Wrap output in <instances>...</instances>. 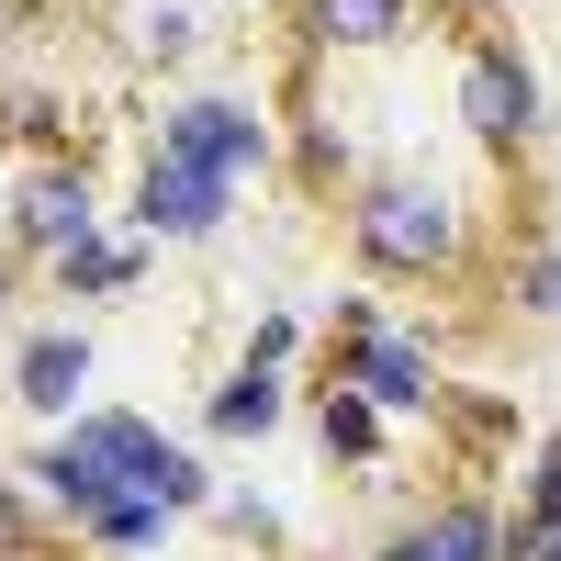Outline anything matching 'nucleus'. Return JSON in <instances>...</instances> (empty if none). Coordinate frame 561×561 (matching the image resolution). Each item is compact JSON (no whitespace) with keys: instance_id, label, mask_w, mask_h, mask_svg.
Wrapping results in <instances>:
<instances>
[{"instance_id":"obj_24","label":"nucleus","mask_w":561,"mask_h":561,"mask_svg":"<svg viewBox=\"0 0 561 561\" xmlns=\"http://www.w3.org/2000/svg\"><path fill=\"white\" fill-rule=\"evenodd\" d=\"M415 12H483V0H415Z\"/></svg>"},{"instance_id":"obj_2","label":"nucleus","mask_w":561,"mask_h":561,"mask_svg":"<svg viewBox=\"0 0 561 561\" xmlns=\"http://www.w3.org/2000/svg\"><path fill=\"white\" fill-rule=\"evenodd\" d=\"M325 348H337V382H348L370 415H382V427H404V415H438V393H449L438 348L415 337V325L370 314L359 293H337V314H325Z\"/></svg>"},{"instance_id":"obj_8","label":"nucleus","mask_w":561,"mask_h":561,"mask_svg":"<svg viewBox=\"0 0 561 561\" xmlns=\"http://www.w3.org/2000/svg\"><path fill=\"white\" fill-rule=\"evenodd\" d=\"M12 483L45 505V528H68V539L102 517V505H124V483L102 472V460H90V438H79V427H45V438H34V460H23Z\"/></svg>"},{"instance_id":"obj_16","label":"nucleus","mask_w":561,"mask_h":561,"mask_svg":"<svg viewBox=\"0 0 561 561\" xmlns=\"http://www.w3.org/2000/svg\"><path fill=\"white\" fill-rule=\"evenodd\" d=\"M505 304L528 325H561V237H517L505 248Z\"/></svg>"},{"instance_id":"obj_3","label":"nucleus","mask_w":561,"mask_h":561,"mask_svg":"<svg viewBox=\"0 0 561 561\" xmlns=\"http://www.w3.org/2000/svg\"><path fill=\"white\" fill-rule=\"evenodd\" d=\"M449 113L483 158H528L550 135V79H539V57L517 34H472L460 45V79H449Z\"/></svg>"},{"instance_id":"obj_4","label":"nucleus","mask_w":561,"mask_h":561,"mask_svg":"<svg viewBox=\"0 0 561 561\" xmlns=\"http://www.w3.org/2000/svg\"><path fill=\"white\" fill-rule=\"evenodd\" d=\"M68 427L90 438V460H102V472H113L124 494L169 505V517H203V505H214V483H225V472H214V460H203L192 438H169L158 415H135V404H79Z\"/></svg>"},{"instance_id":"obj_9","label":"nucleus","mask_w":561,"mask_h":561,"mask_svg":"<svg viewBox=\"0 0 561 561\" xmlns=\"http://www.w3.org/2000/svg\"><path fill=\"white\" fill-rule=\"evenodd\" d=\"M90 370H102V359H90V337L57 314V325H34V337L12 348V404L34 415V427H68V415L90 404Z\"/></svg>"},{"instance_id":"obj_23","label":"nucleus","mask_w":561,"mask_h":561,"mask_svg":"<svg viewBox=\"0 0 561 561\" xmlns=\"http://www.w3.org/2000/svg\"><path fill=\"white\" fill-rule=\"evenodd\" d=\"M12 304H23V259L0 248V314H12Z\"/></svg>"},{"instance_id":"obj_13","label":"nucleus","mask_w":561,"mask_h":561,"mask_svg":"<svg viewBox=\"0 0 561 561\" xmlns=\"http://www.w3.org/2000/svg\"><path fill=\"white\" fill-rule=\"evenodd\" d=\"M280 415H293V370H270V359H237V370L203 393V427H214V438H270Z\"/></svg>"},{"instance_id":"obj_21","label":"nucleus","mask_w":561,"mask_h":561,"mask_svg":"<svg viewBox=\"0 0 561 561\" xmlns=\"http://www.w3.org/2000/svg\"><path fill=\"white\" fill-rule=\"evenodd\" d=\"M248 359H270V370H293V359H304V314H293V304H270V314L248 325Z\"/></svg>"},{"instance_id":"obj_18","label":"nucleus","mask_w":561,"mask_h":561,"mask_svg":"<svg viewBox=\"0 0 561 561\" xmlns=\"http://www.w3.org/2000/svg\"><path fill=\"white\" fill-rule=\"evenodd\" d=\"M203 517L237 539V550H280V539H293V528H280V505H270L259 483H214V505H203Z\"/></svg>"},{"instance_id":"obj_11","label":"nucleus","mask_w":561,"mask_h":561,"mask_svg":"<svg viewBox=\"0 0 561 561\" xmlns=\"http://www.w3.org/2000/svg\"><path fill=\"white\" fill-rule=\"evenodd\" d=\"M304 57H393L415 34V0H293Z\"/></svg>"},{"instance_id":"obj_1","label":"nucleus","mask_w":561,"mask_h":561,"mask_svg":"<svg viewBox=\"0 0 561 561\" xmlns=\"http://www.w3.org/2000/svg\"><path fill=\"white\" fill-rule=\"evenodd\" d=\"M348 259L370 280H460L472 270V192L438 169H359L348 180Z\"/></svg>"},{"instance_id":"obj_22","label":"nucleus","mask_w":561,"mask_h":561,"mask_svg":"<svg viewBox=\"0 0 561 561\" xmlns=\"http://www.w3.org/2000/svg\"><path fill=\"white\" fill-rule=\"evenodd\" d=\"M517 505L561 517V438H539V449H528V472H517Z\"/></svg>"},{"instance_id":"obj_12","label":"nucleus","mask_w":561,"mask_h":561,"mask_svg":"<svg viewBox=\"0 0 561 561\" xmlns=\"http://www.w3.org/2000/svg\"><path fill=\"white\" fill-rule=\"evenodd\" d=\"M147 259H158L147 237H124V225H90L79 248H57V259H45V280H57L68 304H124L135 280H147Z\"/></svg>"},{"instance_id":"obj_25","label":"nucleus","mask_w":561,"mask_h":561,"mask_svg":"<svg viewBox=\"0 0 561 561\" xmlns=\"http://www.w3.org/2000/svg\"><path fill=\"white\" fill-rule=\"evenodd\" d=\"M12 23H23V0H0V45H12Z\"/></svg>"},{"instance_id":"obj_6","label":"nucleus","mask_w":561,"mask_h":561,"mask_svg":"<svg viewBox=\"0 0 561 561\" xmlns=\"http://www.w3.org/2000/svg\"><path fill=\"white\" fill-rule=\"evenodd\" d=\"M90 225H113V214H102V169H90L79 147L12 169V192H0V248H12L23 270H45L57 248H79Z\"/></svg>"},{"instance_id":"obj_20","label":"nucleus","mask_w":561,"mask_h":561,"mask_svg":"<svg viewBox=\"0 0 561 561\" xmlns=\"http://www.w3.org/2000/svg\"><path fill=\"white\" fill-rule=\"evenodd\" d=\"M494 561H561V517H539V505H517V517L494 528Z\"/></svg>"},{"instance_id":"obj_5","label":"nucleus","mask_w":561,"mask_h":561,"mask_svg":"<svg viewBox=\"0 0 561 561\" xmlns=\"http://www.w3.org/2000/svg\"><path fill=\"white\" fill-rule=\"evenodd\" d=\"M147 158H180V169H203V180H270V113L248 102V90H180V102H158V135H147Z\"/></svg>"},{"instance_id":"obj_26","label":"nucleus","mask_w":561,"mask_h":561,"mask_svg":"<svg viewBox=\"0 0 561 561\" xmlns=\"http://www.w3.org/2000/svg\"><path fill=\"white\" fill-rule=\"evenodd\" d=\"M0 192H12V147H0Z\"/></svg>"},{"instance_id":"obj_17","label":"nucleus","mask_w":561,"mask_h":561,"mask_svg":"<svg viewBox=\"0 0 561 561\" xmlns=\"http://www.w3.org/2000/svg\"><path fill=\"white\" fill-rule=\"evenodd\" d=\"M135 57L147 68H192L203 57V12L192 0H147V12H135Z\"/></svg>"},{"instance_id":"obj_14","label":"nucleus","mask_w":561,"mask_h":561,"mask_svg":"<svg viewBox=\"0 0 561 561\" xmlns=\"http://www.w3.org/2000/svg\"><path fill=\"white\" fill-rule=\"evenodd\" d=\"M314 449H325V460H348V472H382L393 427H382V415H370L348 382H325V393H314Z\"/></svg>"},{"instance_id":"obj_19","label":"nucleus","mask_w":561,"mask_h":561,"mask_svg":"<svg viewBox=\"0 0 561 561\" xmlns=\"http://www.w3.org/2000/svg\"><path fill=\"white\" fill-rule=\"evenodd\" d=\"M34 550H45V505L0 472V561H34Z\"/></svg>"},{"instance_id":"obj_10","label":"nucleus","mask_w":561,"mask_h":561,"mask_svg":"<svg viewBox=\"0 0 561 561\" xmlns=\"http://www.w3.org/2000/svg\"><path fill=\"white\" fill-rule=\"evenodd\" d=\"M494 528H505V505L460 483V494H438V505H415L370 561H494Z\"/></svg>"},{"instance_id":"obj_7","label":"nucleus","mask_w":561,"mask_h":561,"mask_svg":"<svg viewBox=\"0 0 561 561\" xmlns=\"http://www.w3.org/2000/svg\"><path fill=\"white\" fill-rule=\"evenodd\" d=\"M225 225H237V180H203L180 158H147L124 192V237H147V248H214Z\"/></svg>"},{"instance_id":"obj_15","label":"nucleus","mask_w":561,"mask_h":561,"mask_svg":"<svg viewBox=\"0 0 561 561\" xmlns=\"http://www.w3.org/2000/svg\"><path fill=\"white\" fill-rule=\"evenodd\" d=\"M169 528H180L169 505H147V494H124V505H102V517L79 528V550H102V561H158V550H169Z\"/></svg>"}]
</instances>
